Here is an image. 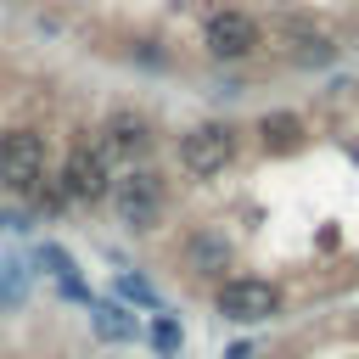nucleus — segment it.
<instances>
[{"label":"nucleus","mask_w":359,"mask_h":359,"mask_svg":"<svg viewBox=\"0 0 359 359\" xmlns=\"http://www.w3.org/2000/svg\"><path fill=\"white\" fill-rule=\"evenodd\" d=\"M0 185L22 191V196L45 185V135L39 129H0Z\"/></svg>","instance_id":"obj_1"},{"label":"nucleus","mask_w":359,"mask_h":359,"mask_svg":"<svg viewBox=\"0 0 359 359\" xmlns=\"http://www.w3.org/2000/svg\"><path fill=\"white\" fill-rule=\"evenodd\" d=\"M112 213L129 224V230H151L157 213H163V174L157 168H129L112 180Z\"/></svg>","instance_id":"obj_2"},{"label":"nucleus","mask_w":359,"mask_h":359,"mask_svg":"<svg viewBox=\"0 0 359 359\" xmlns=\"http://www.w3.org/2000/svg\"><path fill=\"white\" fill-rule=\"evenodd\" d=\"M62 196L67 202H101L112 191V168H107V146H73L62 157V174H56Z\"/></svg>","instance_id":"obj_3"},{"label":"nucleus","mask_w":359,"mask_h":359,"mask_svg":"<svg viewBox=\"0 0 359 359\" xmlns=\"http://www.w3.org/2000/svg\"><path fill=\"white\" fill-rule=\"evenodd\" d=\"M213 303H219L224 320H241V325H258V320H275V314H280V292H275V280H264V275H236V280H224Z\"/></svg>","instance_id":"obj_4"},{"label":"nucleus","mask_w":359,"mask_h":359,"mask_svg":"<svg viewBox=\"0 0 359 359\" xmlns=\"http://www.w3.org/2000/svg\"><path fill=\"white\" fill-rule=\"evenodd\" d=\"M230 157H236V129H230V123H196V129L180 135V163H185V174H196V180L230 168Z\"/></svg>","instance_id":"obj_5"},{"label":"nucleus","mask_w":359,"mask_h":359,"mask_svg":"<svg viewBox=\"0 0 359 359\" xmlns=\"http://www.w3.org/2000/svg\"><path fill=\"white\" fill-rule=\"evenodd\" d=\"M202 45H208L213 62H241V56H252V45H258V22H252L247 11H213L208 28H202Z\"/></svg>","instance_id":"obj_6"},{"label":"nucleus","mask_w":359,"mask_h":359,"mask_svg":"<svg viewBox=\"0 0 359 359\" xmlns=\"http://www.w3.org/2000/svg\"><path fill=\"white\" fill-rule=\"evenodd\" d=\"M286 62L292 67H331L337 62V39L331 34H314V28L286 34Z\"/></svg>","instance_id":"obj_7"},{"label":"nucleus","mask_w":359,"mask_h":359,"mask_svg":"<svg viewBox=\"0 0 359 359\" xmlns=\"http://www.w3.org/2000/svg\"><path fill=\"white\" fill-rule=\"evenodd\" d=\"M151 140V123L140 118V112H112L107 118V151L112 157H129V151H140Z\"/></svg>","instance_id":"obj_8"},{"label":"nucleus","mask_w":359,"mask_h":359,"mask_svg":"<svg viewBox=\"0 0 359 359\" xmlns=\"http://www.w3.org/2000/svg\"><path fill=\"white\" fill-rule=\"evenodd\" d=\"M297 135H303V123H297L292 112H264V118H258V140H264L269 151H286V146H297Z\"/></svg>","instance_id":"obj_9"},{"label":"nucleus","mask_w":359,"mask_h":359,"mask_svg":"<svg viewBox=\"0 0 359 359\" xmlns=\"http://www.w3.org/2000/svg\"><path fill=\"white\" fill-rule=\"evenodd\" d=\"M185 258L196 264V269H224L230 264V247H224V236H191V247H185Z\"/></svg>","instance_id":"obj_10"},{"label":"nucleus","mask_w":359,"mask_h":359,"mask_svg":"<svg viewBox=\"0 0 359 359\" xmlns=\"http://www.w3.org/2000/svg\"><path fill=\"white\" fill-rule=\"evenodd\" d=\"M95 325H101V337H135V325L123 320V309H101Z\"/></svg>","instance_id":"obj_11"},{"label":"nucleus","mask_w":359,"mask_h":359,"mask_svg":"<svg viewBox=\"0 0 359 359\" xmlns=\"http://www.w3.org/2000/svg\"><path fill=\"white\" fill-rule=\"evenodd\" d=\"M151 342H157L163 353H174V348H180V325H174V320H157V325H151Z\"/></svg>","instance_id":"obj_12"},{"label":"nucleus","mask_w":359,"mask_h":359,"mask_svg":"<svg viewBox=\"0 0 359 359\" xmlns=\"http://www.w3.org/2000/svg\"><path fill=\"white\" fill-rule=\"evenodd\" d=\"M224 359H252V342H230V348H224Z\"/></svg>","instance_id":"obj_13"}]
</instances>
